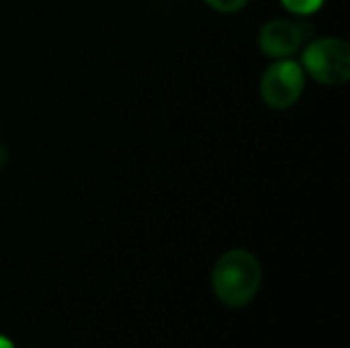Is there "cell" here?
Listing matches in <instances>:
<instances>
[{
  "instance_id": "1",
  "label": "cell",
  "mask_w": 350,
  "mask_h": 348,
  "mask_svg": "<svg viewBox=\"0 0 350 348\" xmlns=\"http://www.w3.org/2000/svg\"><path fill=\"white\" fill-rule=\"evenodd\" d=\"M262 267L258 258L244 248L224 252L211 271L213 295L228 308L248 306L260 291Z\"/></svg>"
},
{
  "instance_id": "2",
  "label": "cell",
  "mask_w": 350,
  "mask_h": 348,
  "mask_svg": "<svg viewBox=\"0 0 350 348\" xmlns=\"http://www.w3.org/2000/svg\"><path fill=\"white\" fill-rule=\"evenodd\" d=\"M301 68L324 86H340L350 78V47L338 37L312 41L301 55Z\"/></svg>"
},
{
  "instance_id": "3",
  "label": "cell",
  "mask_w": 350,
  "mask_h": 348,
  "mask_svg": "<svg viewBox=\"0 0 350 348\" xmlns=\"http://www.w3.org/2000/svg\"><path fill=\"white\" fill-rule=\"evenodd\" d=\"M306 90V72L291 57L271 64L260 78V98L267 107L283 111L293 107Z\"/></svg>"
},
{
  "instance_id": "4",
  "label": "cell",
  "mask_w": 350,
  "mask_h": 348,
  "mask_svg": "<svg viewBox=\"0 0 350 348\" xmlns=\"http://www.w3.org/2000/svg\"><path fill=\"white\" fill-rule=\"evenodd\" d=\"M304 41H306L304 27L285 18H275L265 23L258 33L260 51L273 59H285L295 55L304 45Z\"/></svg>"
},
{
  "instance_id": "5",
  "label": "cell",
  "mask_w": 350,
  "mask_h": 348,
  "mask_svg": "<svg viewBox=\"0 0 350 348\" xmlns=\"http://www.w3.org/2000/svg\"><path fill=\"white\" fill-rule=\"evenodd\" d=\"M281 4L293 14L308 16V14L318 12L324 6V0H281Z\"/></svg>"
},
{
  "instance_id": "6",
  "label": "cell",
  "mask_w": 350,
  "mask_h": 348,
  "mask_svg": "<svg viewBox=\"0 0 350 348\" xmlns=\"http://www.w3.org/2000/svg\"><path fill=\"white\" fill-rule=\"evenodd\" d=\"M207 6H211L217 12H238L242 10L250 0H203Z\"/></svg>"
},
{
  "instance_id": "7",
  "label": "cell",
  "mask_w": 350,
  "mask_h": 348,
  "mask_svg": "<svg viewBox=\"0 0 350 348\" xmlns=\"http://www.w3.org/2000/svg\"><path fill=\"white\" fill-rule=\"evenodd\" d=\"M6 160H8V150H6L4 144H0V168L6 164Z\"/></svg>"
},
{
  "instance_id": "8",
  "label": "cell",
  "mask_w": 350,
  "mask_h": 348,
  "mask_svg": "<svg viewBox=\"0 0 350 348\" xmlns=\"http://www.w3.org/2000/svg\"><path fill=\"white\" fill-rule=\"evenodd\" d=\"M0 348H14V345L10 343V338H6V336L0 334Z\"/></svg>"
}]
</instances>
